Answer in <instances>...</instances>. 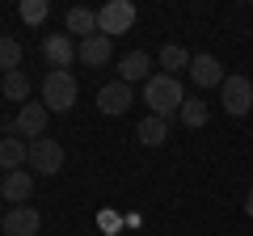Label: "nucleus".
<instances>
[{
	"label": "nucleus",
	"instance_id": "nucleus-1",
	"mask_svg": "<svg viewBox=\"0 0 253 236\" xmlns=\"http://www.w3.org/2000/svg\"><path fill=\"white\" fill-rule=\"evenodd\" d=\"M144 101H148V110H152L156 118H173V114H181V106H186V89H181L177 76L152 72L144 80Z\"/></svg>",
	"mask_w": 253,
	"mask_h": 236
},
{
	"label": "nucleus",
	"instance_id": "nucleus-2",
	"mask_svg": "<svg viewBox=\"0 0 253 236\" xmlns=\"http://www.w3.org/2000/svg\"><path fill=\"white\" fill-rule=\"evenodd\" d=\"M76 76L72 72H59V68H51V72L42 76V106L51 110V114H63V110L76 106Z\"/></svg>",
	"mask_w": 253,
	"mask_h": 236
},
{
	"label": "nucleus",
	"instance_id": "nucleus-3",
	"mask_svg": "<svg viewBox=\"0 0 253 236\" xmlns=\"http://www.w3.org/2000/svg\"><path fill=\"white\" fill-rule=\"evenodd\" d=\"M131 26H135V4H131V0H110V4L97 9V34L118 38V34H126Z\"/></svg>",
	"mask_w": 253,
	"mask_h": 236
},
{
	"label": "nucleus",
	"instance_id": "nucleus-4",
	"mask_svg": "<svg viewBox=\"0 0 253 236\" xmlns=\"http://www.w3.org/2000/svg\"><path fill=\"white\" fill-rule=\"evenodd\" d=\"M219 101H224V110L228 114H249L253 110V84H249V76H241V72H228V80L219 84Z\"/></svg>",
	"mask_w": 253,
	"mask_h": 236
},
{
	"label": "nucleus",
	"instance_id": "nucleus-5",
	"mask_svg": "<svg viewBox=\"0 0 253 236\" xmlns=\"http://www.w3.org/2000/svg\"><path fill=\"white\" fill-rule=\"evenodd\" d=\"M30 169L42 173V177H55V173L63 169V144L51 139V135L34 139V144H30Z\"/></svg>",
	"mask_w": 253,
	"mask_h": 236
},
{
	"label": "nucleus",
	"instance_id": "nucleus-6",
	"mask_svg": "<svg viewBox=\"0 0 253 236\" xmlns=\"http://www.w3.org/2000/svg\"><path fill=\"white\" fill-rule=\"evenodd\" d=\"M46 122H51V110L42 101H26L13 118V135H30V144H34V139L46 135Z\"/></svg>",
	"mask_w": 253,
	"mask_h": 236
},
{
	"label": "nucleus",
	"instance_id": "nucleus-7",
	"mask_svg": "<svg viewBox=\"0 0 253 236\" xmlns=\"http://www.w3.org/2000/svg\"><path fill=\"white\" fill-rule=\"evenodd\" d=\"M0 228H4V236H38V228H42V215H38L30 202H21V207H9V211H4Z\"/></svg>",
	"mask_w": 253,
	"mask_h": 236
},
{
	"label": "nucleus",
	"instance_id": "nucleus-8",
	"mask_svg": "<svg viewBox=\"0 0 253 236\" xmlns=\"http://www.w3.org/2000/svg\"><path fill=\"white\" fill-rule=\"evenodd\" d=\"M97 110H101V114H110V118L126 114V110H131V84H123V80L101 84V89H97Z\"/></svg>",
	"mask_w": 253,
	"mask_h": 236
},
{
	"label": "nucleus",
	"instance_id": "nucleus-9",
	"mask_svg": "<svg viewBox=\"0 0 253 236\" xmlns=\"http://www.w3.org/2000/svg\"><path fill=\"white\" fill-rule=\"evenodd\" d=\"M190 80L199 84V89H219L228 80L224 64H219L215 55H194V64H190Z\"/></svg>",
	"mask_w": 253,
	"mask_h": 236
},
{
	"label": "nucleus",
	"instance_id": "nucleus-10",
	"mask_svg": "<svg viewBox=\"0 0 253 236\" xmlns=\"http://www.w3.org/2000/svg\"><path fill=\"white\" fill-rule=\"evenodd\" d=\"M42 59L51 68H59V72H68L72 68V59H76V42L68 34H46L42 38Z\"/></svg>",
	"mask_w": 253,
	"mask_h": 236
},
{
	"label": "nucleus",
	"instance_id": "nucleus-11",
	"mask_svg": "<svg viewBox=\"0 0 253 236\" xmlns=\"http://www.w3.org/2000/svg\"><path fill=\"white\" fill-rule=\"evenodd\" d=\"M110 51H114V38H106V34H93V38H81L76 42V59L84 68H106Z\"/></svg>",
	"mask_w": 253,
	"mask_h": 236
},
{
	"label": "nucleus",
	"instance_id": "nucleus-12",
	"mask_svg": "<svg viewBox=\"0 0 253 236\" xmlns=\"http://www.w3.org/2000/svg\"><path fill=\"white\" fill-rule=\"evenodd\" d=\"M30 194H34V173H30V169L4 173V186H0V198H4V202L21 207V202H30Z\"/></svg>",
	"mask_w": 253,
	"mask_h": 236
},
{
	"label": "nucleus",
	"instance_id": "nucleus-13",
	"mask_svg": "<svg viewBox=\"0 0 253 236\" xmlns=\"http://www.w3.org/2000/svg\"><path fill=\"white\" fill-rule=\"evenodd\" d=\"M148 76H152V59H148V51H126L123 59H118V80H123V84L148 80Z\"/></svg>",
	"mask_w": 253,
	"mask_h": 236
},
{
	"label": "nucleus",
	"instance_id": "nucleus-14",
	"mask_svg": "<svg viewBox=\"0 0 253 236\" xmlns=\"http://www.w3.org/2000/svg\"><path fill=\"white\" fill-rule=\"evenodd\" d=\"M21 164H30V144H21L17 135L0 139V169H4V173H17Z\"/></svg>",
	"mask_w": 253,
	"mask_h": 236
},
{
	"label": "nucleus",
	"instance_id": "nucleus-15",
	"mask_svg": "<svg viewBox=\"0 0 253 236\" xmlns=\"http://www.w3.org/2000/svg\"><path fill=\"white\" fill-rule=\"evenodd\" d=\"M190 64H194V55H190L186 46H177V42L161 46V72H165V76H181V72H190Z\"/></svg>",
	"mask_w": 253,
	"mask_h": 236
},
{
	"label": "nucleus",
	"instance_id": "nucleus-16",
	"mask_svg": "<svg viewBox=\"0 0 253 236\" xmlns=\"http://www.w3.org/2000/svg\"><path fill=\"white\" fill-rule=\"evenodd\" d=\"M135 135H139V144H144V148H161L165 139H169V118L148 114L144 122H139V131H135Z\"/></svg>",
	"mask_w": 253,
	"mask_h": 236
},
{
	"label": "nucleus",
	"instance_id": "nucleus-17",
	"mask_svg": "<svg viewBox=\"0 0 253 236\" xmlns=\"http://www.w3.org/2000/svg\"><path fill=\"white\" fill-rule=\"evenodd\" d=\"M68 34H81V38H93L97 34V13L93 9H68Z\"/></svg>",
	"mask_w": 253,
	"mask_h": 236
},
{
	"label": "nucleus",
	"instance_id": "nucleus-18",
	"mask_svg": "<svg viewBox=\"0 0 253 236\" xmlns=\"http://www.w3.org/2000/svg\"><path fill=\"white\" fill-rule=\"evenodd\" d=\"M30 89H34V84H30V76L21 72V68H17V72H9V76H4V84H0V93H4L9 101H21V106L30 101Z\"/></svg>",
	"mask_w": 253,
	"mask_h": 236
},
{
	"label": "nucleus",
	"instance_id": "nucleus-19",
	"mask_svg": "<svg viewBox=\"0 0 253 236\" xmlns=\"http://www.w3.org/2000/svg\"><path fill=\"white\" fill-rule=\"evenodd\" d=\"M17 68H21V42L9 38V34H0V72L9 76V72H17Z\"/></svg>",
	"mask_w": 253,
	"mask_h": 236
},
{
	"label": "nucleus",
	"instance_id": "nucleus-20",
	"mask_svg": "<svg viewBox=\"0 0 253 236\" xmlns=\"http://www.w3.org/2000/svg\"><path fill=\"white\" fill-rule=\"evenodd\" d=\"M181 122H186V127H203V122H207V101H199V97H186V106H181Z\"/></svg>",
	"mask_w": 253,
	"mask_h": 236
},
{
	"label": "nucleus",
	"instance_id": "nucleus-21",
	"mask_svg": "<svg viewBox=\"0 0 253 236\" xmlns=\"http://www.w3.org/2000/svg\"><path fill=\"white\" fill-rule=\"evenodd\" d=\"M46 13H51L46 0H21V21H26V26H42Z\"/></svg>",
	"mask_w": 253,
	"mask_h": 236
},
{
	"label": "nucleus",
	"instance_id": "nucleus-22",
	"mask_svg": "<svg viewBox=\"0 0 253 236\" xmlns=\"http://www.w3.org/2000/svg\"><path fill=\"white\" fill-rule=\"evenodd\" d=\"M245 215L253 219V186H249V194H245Z\"/></svg>",
	"mask_w": 253,
	"mask_h": 236
},
{
	"label": "nucleus",
	"instance_id": "nucleus-23",
	"mask_svg": "<svg viewBox=\"0 0 253 236\" xmlns=\"http://www.w3.org/2000/svg\"><path fill=\"white\" fill-rule=\"evenodd\" d=\"M0 202H4V198H0ZM0 219H4V207H0Z\"/></svg>",
	"mask_w": 253,
	"mask_h": 236
}]
</instances>
